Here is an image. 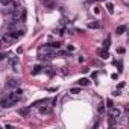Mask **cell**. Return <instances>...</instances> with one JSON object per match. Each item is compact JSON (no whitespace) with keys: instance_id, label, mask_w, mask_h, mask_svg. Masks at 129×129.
<instances>
[{"instance_id":"6da1fadb","label":"cell","mask_w":129,"mask_h":129,"mask_svg":"<svg viewBox=\"0 0 129 129\" xmlns=\"http://www.w3.org/2000/svg\"><path fill=\"white\" fill-rule=\"evenodd\" d=\"M8 64L17 71L18 70V64H20V58H18V56H11V58H8Z\"/></svg>"},{"instance_id":"7a4b0ae2","label":"cell","mask_w":129,"mask_h":129,"mask_svg":"<svg viewBox=\"0 0 129 129\" xmlns=\"http://www.w3.org/2000/svg\"><path fill=\"white\" fill-rule=\"evenodd\" d=\"M8 100H9L11 105H15L18 100H20V94L15 93V91H14V93H9V94H8Z\"/></svg>"},{"instance_id":"3957f363","label":"cell","mask_w":129,"mask_h":129,"mask_svg":"<svg viewBox=\"0 0 129 129\" xmlns=\"http://www.w3.org/2000/svg\"><path fill=\"white\" fill-rule=\"evenodd\" d=\"M6 87L8 88H18L20 87V81L18 79H8L6 81Z\"/></svg>"},{"instance_id":"277c9868","label":"cell","mask_w":129,"mask_h":129,"mask_svg":"<svg viewBox=\"0 0 129 129\" xmlns=\"http://www.w3.org/2000/svg\"><path fill=\"white\" fill-rule=\"evenodd\" d=\"M97 55H99L102 59H108V58H109V52H108V49H99V50H97Z\"/></svg>"},{"instance_id":"5b68a950","label":"cell","mask_w":129,"mask_h":129,"mask_svg":"<svg viewBox=\"0 0 129 129\" xmlns=\"http://www.w3.org/2000/svg\"><path fill=\"white\" fill-rule=\"evenodd\" d=\"M9 33L12 35L14 40H18V38H21V36H23V30H12V32H9Z\"/></svg>"},{"instance_id":"8992f818","label":"cell","mask_w":129,"mask_h":129,"mask_svg":"<svg viewBox=\"0 0 129 129\" xmlns=\"http://www.w3.org/2000/svg\"><path fill=\"white\" fill-rule=\"evenodd\" d=\"M29 113H30V108H20L18 109V114H20L21 117H27Z\"/></svg>"},{"instance_id":"52a82bcc","label":"cell","mask_w":129,"mask_h":129,"mask_svg":"<svg viewBox=\"0 0 129 129\" xmlns=\"http://www.w3.org/2000/svg\"><path fill=\"white\" fill-rule=\"evenodd\" d=\"M109 109H111V117H114V119H119L120 117V109L119 108H109Z\"/></svg>"},{"instance_id":"ba28073f","label":"cell","mask_w":129,"mask_h":129,"mask_svg":"<svg viewBox=\"0 0 129 129\" xmlns=\"http://www.w3.org/2000/svg\"><path fill=\"white\" fill-rule=\"evenodd\" d=\"M43 68H44V67H43V65H40V64H38V65H35V67H33V70H32V75H33V76H35V75H40V73L43 71Z\"/></svg>"},{"instance_id":"9c48e42d","label":"cell","mask_w":129,"mask_h":129,"mask_svg":"<svg viewBox=\"0 0 129 129\" xmlns=\"http://www.w3.org/2000/svg\"><path fill=\"white\" fill-rule=\"evenodd\" d=\"M78 84H79L81 87H88V85H90V79H87V78H81V79L78 81Z\"/></svg>"},{"instance_id":"30bf717a","label":"cell","mask_w":129,"mask_h":129,"mask_svg":"<svg viewBox=\"0 0 129 129\" xmlns=\"http://www.w3.org/2000/svg\"><path fill=\"white\" fill-rule=\"evenodd\" d=\"M3 41H5V43H12V41H15V40L12 38V35L8 32V33H5V35H3Z\"/></svg>"},{"instance_id":"8fae6325","label":"cell","mask_w":129,"mask_h":129,"mask_svg":"<svg viewBox=\"0 0 129 129\" xmlns=\"http://www.w3.org/2000/svg\"><path fill=\"white\" fill-rule=\"evenodd\" d=\"M52 109L49 106H40V114H50Z\"/></svg>"},{"instance_id":"7c38bea8","label":"cell","mask_w":129,"mask_h":129,"mask_svg":"<svg viewBox=\"0 0 129 129\" xmlns=\"http://www.w3.org/2000/svg\"><path fill=\"white\" fill-rule=\"evenodd\" d=\"M126 29H128V26H126V24H123V26H119L116 32H117V35H122V33H125V30H126Z\"/></svg>"},{"instance_id":"4fadbf2b","label":"cell","mask_w":129,"mask_h":129,"mask_svg":"<svg viewBox=\"0 0 129 129\" xmlns=\"http://www.w3.org/2000/svg\"><path fill=\"white\" fill-rule=\"evenodd\" d=\"M88 27H90V29H99V27H100V23H99V21H91V23L88 24Z\"/></svg>"},{"instance_id":"5bb4252c","label":"cell","mask_w":129,"mask_h":129,"mask_svg":"<svg viewBox=\"0 0 129 129\" xmlns=\"http://www.w3.org/2000/svg\"><path fill=\"white\" fill-rule=\"evenodd\" d=\"M49 46H50L52 49H55V50H58V49L61 47V43H59V41H55V43H49Z\"/></svg>"},{"instance_id":"9a60e30c","label":"cell","mask_w":129,"mask_h":129,"mask_svg":"<svg viewBox=\"0 0 129 129\" xmlns=\"http://www.w3.org/2000/svg\"><path fill=\"white\" fill-rule=\"evenodd\" d=\"M109 46H111V36H108V38L105 40V43H103V49H109Z\"/></svg>"},{"instance_id":"2e32d148","label":"cell","mask_w":129,"mask_h":129,"mask_svg":"<svg viewBox=\"0 0 129 129\" xmlns=\"http://www.w3.org/2000/svg\"><path fill=\"white\" fill-rule=\"evenodd\" d=\"M106 9L109 14H114V5L113 3H106Z\"/></svg>"},{"instance_id":"e0dca14e","label":"cell","mask_w":129,"mask_h":129,"mask_svg":"<svg viewBox=\"0 0 129 129\" xmlns=\"http://www.w3.org/2000/svg\"><path fill=\"white\" fill-rule=\"evenodd\" d=\"M70 93L76 96V94H79V93H81V88H78V87H75V88H70Z\"/></svg>"},{"instance_id":"ac0fdd59","label":"cell","mask_w":129,"mask_h":129,"mask_svg":"<svg viewBox=\"0 0 129 129\" xmlns=\"http://www.w3.org/2000/svg\"><path fill=\"white\" fill-rule=\"evenodd\" d=\"M56 55H58V56H61V58H65L67 55H68V52H64V50H58V52H56Z\"/></svg>"},{"instance_id":"d6986e66","label":"cell","mask_w":129,"mask_h":129,"mask_svg":"<svg viewBox=\"0 0 129 129\" xmlns=\"http://www.w3.org/2000/svg\"><path fill=\"white\" fill-rule=\"evenodd\" d=\"M116 122H117V119H114V117H109V119H108V125H109V126H114Z\"/></svg>"},{"instance_id":"ffe728a7","label":"cell","mask_w":129,"mask_h":129,"mask_svg":"<svg viewBox=\"0 0 129 129\" xmlns=\"http://www.w3.org/2000/svg\"><path fill=\"white\" fill-rule=\"evenodd\" d=\"M46 102H47V99H43V100H36V102H35L32 106H41V103H46Z\"/></svg>"},{"instance_id":"44dd1931","label":"cell","mask_w":129,"mask_h":129,"mask_svg":"<svg viewBox=\"0 0 129 129\" xmlns=\"http://www.w3.org/2000/svg\"><path fill=\"white\" fill-rule=\"evenodd\" d=\"M11 2H12V0H0V3H2L3 6H8V5H9Z\"/></svg>"},{"instance_id":"7402d4cb","label":"cell","mask_w":129,"mask_h":129,"mask_svg":"<svg viewBox=\"0 0 129 129\" xmlns=\"http://www.w3.org/2000/svg\"><path fill=\"white\" fill-rule=\"evenodd\" d=\"M106 106H108V108H113V100H111V99L106 100Z\"/></svg>"},{"instance_id":"603a6c76","label":"cell","mask_w":129,"mask_h":129,"mask_svg":"<svg viewBox=\"0 0 129 129\" xmlns=\"http://www.w3.org/2000/svg\"><path fill=\"white\" fill-rule=\"evenodd\" d=\"M117 52H119V53H125V49H123V47H119Z\"/></svg>"},{"instance_id":"cb8c5ba5","label":"cell","mask_w":129,"mask_h":129,"mask_svg":"<svg viewBox=\"0 0 129 129\" xmlns=\"http://www.w3.org/2000/svg\"><path fill=\"white\" fill-rule=\"evenodd\" d=\"M17 53H18V55H21V53H23V49H21V47H18V49H17Z\"/></svg>"},{"instance_id":"d4e9b609","label":"cell","mask_w":129,"mask_h":129,"mask_svg":"<svg viewBox=\"0 0 129 129\" xmlns=\"http://www.w3.org/2000/svg\"><path fill=\"white\" fill-rule=\"evenodd\" d=\"M73 50H75V47H73V46H68V49H67V52H73Z\"/></svg>"},{"instance_id":"484cf974","label":"cell","mask_w":129,"mask_h":129,"mask_svg":"<svg viewBox=\"0 0 129 129\" xmlns=\"http://www.w3.org/2000/svg\"><path fill=\"white\" fill-rule=\"evenodd\" d=\"M78 61H79V62H84V61H85V58H84V56H79V58H78Z\"/></svg>"},{"instance_id":"4316f807","label":"cell","mask_w":129,"mask_h":129,"mask_svg":"<svg viewBox=\"0 0 129 129\" xmlns=\"http://www.w3.org/2000/svg\"><path fill=\"white\" fill-rule=\"evenodd\" d=\"M5 56H6V55H5V53H0V61H2V59H3Z\"/></svg>"},{"instance_id":"83f0119b","label":"cell","mask_w":129,"mask_h":129,"mask_svg":"<svg viewBox=\"0 0 129 129\" xmlns=\"http://www.w3.org/2000/svg\"><path fill=\"white\" fill-rule=\"evenodd\" d=\"M0 46H2V40H0Z\"/></svg>"}]
</instances>
